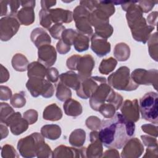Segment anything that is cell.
Listing matches in <instances>:
<instances>
[{
  "label": "cell",
  "mask_w": 158,
  "mask_h": 158,
  "mask_svg": "<svg viewBox=\"0 0 158 158\" xmlns=\"http://www.w3.org/2000/svg\"><path fill=\"white\" fill-rule=\"evenodd\" d=\"M135 125L117 112L114 115L101 121L99 137L104 146L109 149H122L135 135Z\"/></svg>",
  "instance_id": "cell-1"
},
{
  "label": "cell",
  "mask_w": 158,
  "mask_h": 158,
  "mask_svg": "<svg viewBox=\"0 0 158 158\" xmlns=\"http://www.w3.org/2000/svg\"><path fill=\"white\" fill-rule=\"evenodd\" d=\"M137 2L126 1L122 5V8L127 12L126 19L133 38L136 41L145 44L155 27L147 23L143 13L136 4Z\"/></svg>",
  "instance_id": "cell-2"
},
{
  "label": "cell",
  "mask_w": 158,
  "mask_h": 158,
  "mask_svg": "<svg viewBox=\"0 0 158 158\" xmlns=\"http://www.w3.org/2000/svg\"><path fill=\"white\" fill-rule=\"evenodd\" d=\"M106 82L107 81L100 83L89 98V105L94 110L98 111L100 106L105 103L114 104L117 110H118L122 104V96L115 92Z\"/></svg>",
  "instance_id": "cell-3"
},
{
  "label": "cell",
  "mask_w": 158,
  "mask_h": 158,
  "mask_svg": "<svg viewBox=\"0 0 158 158\" xmlns=\"http://www.w3.org/2000/svg\"><path fill=\"white\" fill-rule=\"evenodd\" d=\"M108 84L114 89L130 91L136 89L139 85L131 78L130 69L127 66L119 67L107 78Z\"/></svg>",
  "instance_id": "cell-4"
},
{
  "label": "cell",
  "mask_w": 158,
  "mask_h": 158,
  "mask_svg": "<svg viewBox=\"0 0 158 158\" xmlns=\"http://www.w3.org/2000/svg\"><path fill=\"white\" fill-rule=\"evenodd\" d=\"M44 143V136L38 132H35L19 139L17 143V149L22 157H36Z\"/></svg>",
  "instance_id": "cell-5"
},
{
  "label": "cell",
  "mask_w": 158,
  "mask_h": 158,
  "mask_svg": "<svg viewBox=\"0 0 158 158\" xmlns=\"http://www.w3.org/2000/svg\"><path fill=\"white\" fill-rule=\"evenodd\" d=\"M157 100V93L150 91L141 97L139 102V108L142 118L155 124L158 122Z\"/></svg>",
  "instance_id": "cell-6"
},
{
  "label": "cell",
  "mask_w": 158,
  "mask_h": 158,
  "mask_svg": "<svg viewBox=\"0 0 158 158\" xmlns=\"http://www.w3.org/2000/svg\"><path fill=\"white\" fill-rule=\"evenodd\" d=\"M115 7L112 1H99L96 8L91 12L88 20L91 26L94 27L109 23V17L115 12Z\"/></svg>",
  "instance_id": "cell-7"
},
{
  "label": "cell",
  "mask_w": 158,
  "mask_h": 158,
  "mask_svg": "<svg viewBox=\"0 0 158 158\" xmlns=\"http://www.w3.org/2000/svg\"><path fill=\"white\" fill-rule=\"evenodd\" d=\"M26 87L34 98L41 95L44 98H49L52 97L54 93V87L51 82L42 78H29Z\"/></svg>",
  "instance_id": "cell-8"
},
{
  "label": "cell",
  "mask_w": 158,
  "mask_h": 158,
  "mask_svg": "<svg viewBox=\"0 0 158 158\" xmlns=\"http://www.w3.org/2000/svg\"><path fill=\"white\" fill-rule=\"evenodd\" d=\"M132 80L138 85H152L156 90H157L158 71L157 69L147 70L144 69H136L130 75Z\"/></svg>",
  "instance_id": "cell-9"
},
{
  "label": "cell",
  "mask_w": 158,
  "mask_h": 158,
  "mask_svg": "<svg viewBox=\"0 0 158 158\" xmlns=\"http://www.w3.org/2000/svg\"><path fill=\"white\" fill-rule=\"evenodd\" d=\"M20 22L16 15H7L0 20V38L7 41L13 37L20 28Z\"/></svg>",
  "instance_id": "cell-10"
},
{
  "label": "cell",
  "mask_w": 158,
  "mask_h": 158,
  "mask_svg": "<svg viewBox=\"0 0 158 158\" xmlns=\"http://www.w3.org/2000/svg\"><path fill=\"white\" fill-rule=\"evenodd\" d=\"M106 78L103 77H90L81 81L79 88L76 90L77 95L83 99H87L91 97L100 83L106 82Z\"/></svg>",
  "instance_id": "cell-11"
},
{
  "label": "cell",
  "mask_w": 158,
  "mask_h": 158,
  "mask_svg": "<svg viewBox=\"0 0 158 158\" xmlns=\"http://www.w3.org/2000/svg\"><path fill=\"white\" fill-rule=\"evenodd\" d=\"M123 147L121 157L123 158H137L144 151L143 144L137 138H131Z\"/></svg>",
  "instance_id": "cell-12"
},
{
  "label": "cell",
  "mask_w": 158,
  "mask_h": 158,
  "mask_svg": "<svg viewBox=\"0 0 158 158\" xmlns=\"http://www.w3.org/2000/svg\"><path fill=\"white\" fill-rule=\"evenodd\" d=\"M94 65L95 62L91 55L86 54L80 57L77 66V70H78V75L80 81L91 77Z\"/></svg>",
  "instance_id": "cell-13"
},
{
  "label": "cell",
  "mask_w": 158,
  "mask_h": 158,
  "mask_svg": "<svg viewBox=\"0 0 158 158\" xmlns=\"http://www.w3.org/2000/svg\"><path fill=\"white\" fill-rule=\"evenodd\" d=\"M10 127V130L14 135H19L25 132L28 128V123L22 117L20 112L14 113L4 123Z\"/></svg>",
  "instance_id": "cell-14"
},
{
  "label": "cell",
  "mask_w": 158,
  "mask_h": 158,
  "mask_svg": "<svg viewBox=\"0 0 158 158\" xmlns=\"http://www.w3.org/2000/svg\"><path fill=\"white\" fill-rule=\"evenodd\" d=\"M57 59V52L54 46L50 44L42 46L38 48V61L47 68L54 64Z\"/></svg>",
  "instance_id": "cell-15"
},
{
  "label": "cell",
  "mask_w": 158,
  "mask_h": 158,
  "mask_svg": "<svg viewBox=\"0 0 158 158\" xmlns=\"http://www.w3.org/2000/svg\"><path fill=\"white\" fill-rule=\"evenodd\" d=\"M86 148H72L64 145L57 146L52 152V157H86Z\"/></svg>",
  "instance_id": "cell-16"
},
{
  "label": "cell",
  "mask_w": 158,
  "mask_h": 158,
  "mask_svg": "<svg viewBox=\"0 0 158 158\" xmlns=\"http://www.w3.org/2000/svg\"><path fill=\"white\" fill-rule=\"evenodd\" d=\"M122 115L127 120L136 122L139 119V108L138 100H125L120 109Z\"/></svg>",
  "instance_id": "cell-17"
},
{
  "label": "cell",
  "mask_w": 158,
  "mask_h": 158,
  "mask_svg": "<svg viewBox=\"0 0 158 158\" xmlns=\"http://www.w3.org/2000/svg\"><path fill=\"white\" fill-rule=\"evenodd\" d=\"M91 143L86 150V157H101L103 154L102 143L99 137V132L93 130L89 134Z\"/></svg>",
  "instance_id": "cell-18"
},
{
  "label": "cell",
  "mask_w": 158,
  "mask_h": 158,
  "mask_svg": "<svg viewBox=\"0 0 158 158\" xmlns=\"http://www.w3.org/2000/svg\"><path fill=\"white\" fill-rule=\"evenodd\" d=\"M91 48L98 56L103 57L110 52L111 46L107 39L94 33L91 38Z\"/></svg>",
  "instance_id": "cell-19"
},
{
  "label": "cell",
  "mask_w": 158,
  "mask_h": 158,
  "mask_svg": "<svg viewBox=\"0 0 158 158\" xmlns=\"http://www.w3.org/2000/svg\"><path fill=\"white\" fill-rule=\"evenodd\" d=\"M49 12L52 22L55 23H68L73 20V13L69 10L62 8L50 9Z\"/></svg>",
  "instance_id": "cell-20"
},
{
  "label": "cell",
  "mask_w": 158,
  "mask_h": 158,
  "mask_svg": "<svg viewBox=\"0 0 158 158\" xmlns=\"http://www.w3.org/2000/svg\"><path fill=\"white\" fill-rule=\"evenodd\" d=\"M30 39L38 48L44 45L50 44L51 43V39L48 33L43 28L40 27L33 30L30 35Z\"/></svg>",
  "instance_id": "cell-21"
},
{
  "label": "cell",
  "mask_w": 158,
  "mask_h": 158,
  "mask_svg": "<svg viewBox=\"0 0 158 158\" xmlns=\"http://www.w3.org/2000/svg\"><path fill=\"white\" fill-rule=\"evenodd\" d=\"M59 80L60 82L75 91L79 88L81 83L78 74L73 71H67L61 73L59 75Z\"/></svg>",
  "instance_id": "cell-22"
},
{
  "label": "cell",
  "mask_w": 158,
  "mask_h": 158,
  "mask_svg": "<svg viewBox=\"0 0 158 158\" xmlns=\"http://www.w3.org/2000/svg\"><path fill=\"white\" fill-rule=\"evenodd\" d=\"M33 9L32 7H22L17 12L16 16L21 25L28 26L34 22L35 15Z\"/></svg>",
  "instance_id": "cell-23"
},
{
  "label": "cell",
  "mask_w": 158,
  "mask_h": 158,
  "mask_svg": "<svg viewBox=\"0 0 158 158\" xmlns=\"http://www.w3.org/2000/svg\"><path fill=\"white\" fill-rule=\"evenodd\" d=\"M63 108L66 115L74 117L80 115L83 112V108L81 104L78 101L72 98H70L64 102Z\"/></svg>",
  "instance_id": "cell-24"
},
{
  "label": "cell",
  "mask_w": 158,
  "mask_h": 158,
  "mask_svg": "<svg viewBox=\"0 0 158 158\" xmlns=\"http://www.w3.org/2000/svg\"><path fill=\"white\" fill-rule=\"evenodd\" d=\"M20 5V1H1L0 15H16Z\"/></svg>",
  "instance_id": "cell-25"
},
{
  "label": "cell",
  "mask_w": 158,
  "mask_h": 158,
  "mask_svg": "<svg viewBox=\"0 0 158 158\" xmlns=\"http://www.w3.org/2000/svg\"><path fill=\"white\" fill-rule=\"evenodd\" d=\"M47 67L38 61L32 62L29 64L27 68V75L28 78H44L46 75Z\"/></svg>",
  "instance_id": "cell-26"
},
{
  "label": "cell",
  "mask_w": 158,
  "mask_h": 158,
  "mask_svg": "<svg viewBox=\"0 0 158 158\" xmlns=\"http://www.w3.org/2000/svg\"><path fill=\"white\" fill-rule=\"evenodd\" d=\"M43 117L46 120L57 121L62 117V111L56 104L52 103L44 109Z\"/></svg>",
  "instance_id": "cell-27"
},
{
  "label": "cell",
  "mask_w": 158,
  "mask_h": 158,
  "mask_svg": "<svg viewBox=\"0 0 158 158\" xmlns=\"http://www.w3.org/2000/svg\"><path fill=\"white\" fill-rule=\"evenodd\" d=\"M61 128L60 127L56 124L46 125L41 127V134L44 138L56 140L61 135Z\"/></svg>",
  "instance_id": "cell-28"
},
{
  "label": "cell",
  "mask_w": 158,
  "mask_h": 158,
  "mask_svg": "<svg viewBox=\"0 0 158 158\" xmlns=\"http://www.w3.org/2000/svg\"><path fill=\"white\" fill-rule=\"evenodd\" d=\"M88 17H89L86 16L81 17L74 20L75 22V26L77 31L88 36H92L93 34V30L89 23Z\"/></svg>",
  "instance_id": "cell-29"
},
{
  "label": "cell",
  "mask_w": 158,
  "mask_h": 158,
  "mask_svg": "<svg viewBox=\"0 0 158 158\" xmlns=\"http://www.w3.org/2000/svg\"><path fill=\"white\" fill-rule=\"evenodd\" d=\"M114 55L118 61H126L130 56V48L125 43H117L114 48Z\"/></svg>",
  "instance_id": "cell-30"
},
{
  "label": "cell",
  "mask_w": 158,
  "mask_h": 158,
  "mask_svg": "<svg viewBox=\"0 0 158 158\" xmlns=\"http://www.w3.org/2000/svg\"><path fill=\"white\" fill-rule=\"evenodd\" d=\"M85 131L83 129L78 128L73 130L69 136V141L72 146L77 148H80L83 145L85 141Z\"/></svg>",
  "instance_id": "cell-31"
},
{
  "label": "cell",
  "mask_w": 158,
  "mask_h": 158,
  "mask_svg": "<svg viewBox=\"0 0 158 158\" xmlns=\"http://www.w3.org/2000/svg\"><path fill=\"white\" fill-rule=\"evenodd\" d=\"M11 63L12 67L18 72H25L29 65L27 58L20 53H17L13 56Z\"/></svg>",
  "instance_id": "cell-32"
},
{
  "label": "cell",
  "mask_w": 158,
  "mask_h": 158,
  "mask_svg": "<svg viewBox=\"0 0 158 158\" xmlns=\"http://www.w3.org/2000/svg\"><path fill=\"white\" fill-rule=\"evenodd\" d=\"M89 43V36L78 32L73 40V45L74 46V48L77 51L81 52L88 49Z\"/></svg>",
  "instance_id": "cell-33"
},
{
  "label": "cell",
  "mask_w": 158,
  "mask_h": 158,
  "mask_svg": "<svg viewBox=\"0 0 158 158\" xmlns=\"http://www.w3.org/2000/svg\"><path fill=\"white\" fill-rule=\"evenodd\" d=\"M117 64V60L112 57L103 59L99 65V71L102 74L107 75L114 70Z\"/></svg>",
  "instance_id": "cell-34"
},
{
  "label": "cell",
  "mask_w": 158,
  "mask_h": 158,
  "mask_svg": "<svg viewBox=\"0 0 158 158\" xmlns=\"http://www.w3.org/2000/svg\"><path fill=\"white\" fill-rule=\"evenodd\" d=\"M56 96L59 101L62 102H65L67 99L71 98L72 92L70 89V88L67 87V86L59 81L56 85Z\"/></svg>",
  "instance_id": "cell-35"
},
{
  "label": "cell",
  "mask_w": 158,
  "mask_h": 158,
  "mask_svg": "<svg viewBox=\"0 0 158 158\" xmlns=\"http://www.w3.org/2000/svg\"><path fill=\"white\" fill-rule=\"evenodd\" d=\"M148 47L150 56L155 61H157V54H158V48H157V33L154 32L153 34L151 35L149 40H148Z\"/></svg>",
  "instance_id": "cell-36"
},
{
  "label": "cell",
  "mask_w": 158,
  "mask_h": 158,
  "mask_svg": "<svg viewBox=\"0 0 158 158\" xmlns=\"http://www.w3.org/2000/svg\"><path fill=\"white\" fill-rule=\"evenodd\" d=\"M94 33L105 39L109 38L112 35L114 31L113 27L109 24V23L100 25L94 27Z\"/></svg>",
  "instance_id": "cell-37"
},
{
  "label": "cell",
  "mask_w": 158,
  "mask_h": 158,
  "mask_svg": "<svg viewBox=\"0 0 158 158\" xmlns=\"http://www.w3.org/2000/svg\"><path fill=\"white\" fill-rule=\"evenodd\" d=\"M10 103L15 108H21L23 107L26 104L25 93L21 91L14 94L10 99Z\"/></svg>",
  "instance_id": "cell-38"
},
{
  "label": "cell",
  "mask_w": 158,
  "mask_h": 158,
  "mask_svg": "<svg viewBox=\"0 0 158 158\" xmlns=\"http://www.w3.org/2000/svg\"><path fill=\"white\" fill-rule=\"evenodd\" d=\"M15 111L7 103L1 102V112H0V119L1 123H4L6 121L14 114Z\"/></svg>",
  "instance_id": "cell-39"
},
{
  "label": "cell",
  "mask_w": 158,
  "mask_h": 158,
  "mask_svg": "<svg viewBox=\"0 0 158 158\" xmlns=\"http://www.w3.org/2000/svg\"><path fill=\"white\" fill-rule=\"evenodd\" d=\"M116 110L117 109L114 104L110 103H105L100 106L98 111L105 118H109L114 115Z\"/></svg>",
  "instance_id": "cell-40"
},
{
  "label": "cell",
  "mask_w": 158,
  "mask_h": 158,
  "mask_svg": "<svg viewBox=\"0 0 158 158\" xmlns=\"http://www.w3.org/2000/svg\"><path fill=\"white\" fill-rule=\"evenodd\" d=\"M39 17L41 25L45 28L49 29L52 22L49 12V9L46 10L41 9L39 12Z\"/></svg>",
  "instance_id": "cell-41"
},
{
  "label": "cell",
  "mask_w": 158,
  "mask_h": 158,
  "mask_svg": "<svg viewBox=\"0 0 158 158\" xmlns=\"http://www.w3.org/2000/svg\"><path fill=\"white\" fill-rule=\"evenodd\" d=\"M78 31L74 30L72 28L65 29L62 34L61 39L67 44L69 45H72L73 40L77 35Z\"/></svg>",
  "instance_id": "cell-42"
},
{
  "label": "cell",
  "mask_w": 158,
  "mask_h": 158,
  "mask_svg": "<svg viewBox=\"0 0 158 158\" xmlns=\"http://www.w3.org/2000/svg\"><path fill=\"white\" fill-rule=\"evenodd\" d=\"M65 29V27L62 24L55 23L48 29V31L52 38L56 40H60L62 32Z\"/></svg>",
  "instance_id": "cell-43"
},
{
  "label": "cell",
  "mask_w": 158,
  "mask_h": 158,
  "mask_svg": "<svg viewBox=\"0 0 158 158\" xmlns=\"http://www.w3.org/2000/svg\"><path fill=\"white\" fill-rule=\"evenodd\" d=\"M85 123L86 127L90 130H99L101 127V121L96 116H90L87 118Z\"/></svg>",
  "instance_id": "cell-44"
},
{
  "label": "cell",
  "mask_w": 158,
  "mask_h": 158,
  "mask_svg": "<svg viewBox=\"0 0 158 158\" xmlns=\"http://www.w3.org/2000/svg\"><path fill=\"white\" fill-rule=\"evenodd\" d=\"M1 156L2 157H18L19 155L14 148L9 144H5L1 148Z\"/></svg>",
  "instance_id": "cell-45"
},
{
  "label": "cell",
  "mask_w": 158,
  "mask_h": 158,
  "mask_svg": "<svg viewBox=\"0 0 158 158\" xmlns=\"http://www.w3.org/2000/svg\"><path fill=\"white\" fill-rule=\"evenodd\" d=\"M157 1H152V0H147V1H138V6L141 9L143 13H148L151 11L154 6L157 3Z\"/></svg>",
  "instance_id": "cell-46"
},
{
  "label": "cell",
  "mask_w": 158,
  "mask_h": 158,
  "mask_svg": "<svg viewBox=\"0 0 158 158\" xmlns=\"http://www.w3.org/2000/svg\"><path fill=\"white\" fill-rule=\"evenodd\" d=\"M91 12L87 9L85 7L82 5H79L77 6L73 12V19L75 20L81 17H89Z\"/></svg>",
  "instance_id": "cell-47"
},
{
  "label": "cell",
  "mask_w": 158,
  "mask_h": 158,
  "mask_svg": "<svg viewBox=\"0 0 158 158\" xmlns=\"http://www.w3.org/2000/svg\"><path fill=\"white\" fill-rule=\"evenodd\" d=\"M23 118L28 122L29 125H33L38 120V112L34 109H29L25 111L23 114Z\"/></svg>",
  "instance_id": "cell-48"
},
{
  "label": "cell",
  "mask_w": 158,
  "mask_h": 158,
  "mask_svg": "<svg viewBox=\"0 0 158 158\" xmlns=\"http://www.w3.org/2000/svg\"><path fill=\"white\" fill-rule=\"evenodd\" d=\"M46 77L48 80L52 83H56L59 78V72L55 67L47 68Z\"/></svg>",
  "instance_id": "cell-49"
},
{
  "label": "cell",
  "mask_w": 158,
  "mask_h": 158,
  "mask_svg": "<svg viewBox=\"0 0 158 158\" xmlns=\"http://www.w3.org/2000/svg\"><path fill=\"white\" fill-rule=\"evenodd\" d=\"M80 57V55H73L69 57L66 62L67 68L72 70H77V66Z\"/></svg>",
  "instance_id": "cell-50"
},
{
  "label": "cell",
  "mask_w": 158,
  "mask_h": 158,
  "mask_svg": "<svg viewBox=\"0 0 158 158\" xmlns=\"http://www.w3.org/2000/svg\"><path fill=\"white\" fill-rule=\"evenodd\" d=\"M141 130L146 133L157 138V127L153 124H144L141 126Z\"/></svg>",
  "instance_id": "cell-51"
},
{
  "label": "cell",
  "mask_w": 158,
  "mask_h": 158,
  "mask_svg": "<svg viewBox=\"0 0 158 158\" xmlns=\"http://www.w3.org/2000/svg\"><path fill=\"white\" fill-rule=\"evenodd\" d=\"M71 46L65 43L62 39L59 40L56 44V49L60 54H65L70 51Z\"/></svg>",
  "instance_id": "cell-52"
},
{
  "label": "cell",
  "mask_w": 158,
  "mask_h": 158,
  "mask_svg": "<svg viewBox=\"0 0 158 158\" xmlns=\"http://www.w3.org/2000/svg\"><path fill=\"white\" fill-rule=\"evenodd\" d=\"M141 139L144 144L147 147H157V141L156 138L148 135H141Z\"/></svg>",
  "instance_id": "cell-53"
},
{
  "label": "cell",
  "mask_w": 158,
  "mask_h": 158,
  "mask_svg": "<svg viewBox=\"0 0 158 158\" xmlns=\"http://www.w3.org/2000/svg\"><path fill=\"white\" fill-rule=\"evenodd\" d=\"M0 98L1 100L7 101L9 99L11 98L12 96V91L10 89L6 86L1 85L0 86Z\"/></svg>",
  "instance_id": "cell-54"
},
{
  "label": "cell",
  "mask_w": 158,
  "mask_h": 158,
  "mask_svg": "<svg viewBox=\"0 0 158 158\" xmlns=\"http://www.w3.org/2000/svg\"><path fill=\"white\" fill-rule=\"evenodd\" d=\"M98 2L99 1H81L80 4L85 7L90 12H92L96 8Z\"/></svg>",
  "instance_id": "cell-55"
},
{
  "label": "cell",
  "mask_w": 158,
  "mask_h": 158,
  "mask_svg": "<svg viewBox=\"0 0 158 158\" xmlns=\"http://www.w3.org/2000/svg\"><path fill=\"white\" fill-rule=\"evenodd\" d=\"M157 12L154 11L149 14L147 17V21L149 25L155 27L157 25Z\"/></svg>",
  "instance_id": "cell-56"
},
{
  "label": "cell",
  "mask_w": 158,
  "mask_h": 158,
  "mask_svg": "<svg viewBox=\"0 0 158 158\" xmlns=\"http://www.w3.org/2000/svg\"><path fill=\"white\" fill-rule=\"evenodd\" d=\"M157 156V147H147L144 157H156Z\"/></svg>",
  "instance_id": "cell-57"
},
{
  "label": "cell",
  "mask_w": 158,
  "mask_h": 158,
  "mask_svg": "<svg viewBox=\"0 0 158 158\" xmlns=\"http://www.w3.org/2000/svg\"><path fill=\"white\" fill-rule=\"evenodd\" d=\"M1 80L0 83H2L4 82L7 81L9 78V73L8 70L6 67H4L2 64L1 65Z\"/></svg>",
  "instance_id": "cell-58"
},
{
  "label": "cell",
  "mask_w": 158,
  "mask_h": 158,
  "mask_svg": "<svg viewBox=\"0 0 158 158\" xmlns=\"http://www.w3.org/2000/svg\"><path fill=\"white\" fill-rule=\"evenodd\" d=\"M103 157H119V154L118 151L114 148L109 149L104 152V154H102Z\"/></svg>",
  "instance_id": "cell-59"
},
{
  "label": "cell",
  "mask_w": 158,
  "mask_h": 158,
  "mask_svg": "<svg viewBox=\"0 0 158 158\" xmlns=\"http://www.w3.org/2000/svg\"><path fill=\"white\" fill-rule=\"evenodd\" d=\"M56 4V1H46L43 0L41 1V9L48 10L51 7L54 6Z\"/></svg>",
  "instance_id": "cell-60"
},
{
  "label": "cell",
  "mask_w": 158,
  "mask_h": 158,
  "mask_svg": "<svg viewBox=\"0 0 158 158\" xmlns=\"http://www.w3.org/2000/svg\"><path fill=\"white\" fill-rule=\"evenodd\" d=\"M7 126L3 123H1V139H4V138L7 137V136L8 135L9 133V130L8 128L7 127Z\"/></svg>",
  "instance_id": "cell-61"
},
{
  "label": "cell",
  "mask_w": 158,
  "mask_h": 158,
  "mask_svg": "<svg viewBox=\"0 0 158 158\" xmlns=\"http://www.w3.org/2000/svg\"><path fill=\"white\" fill-rule=\"evenodd\" d=\"M20 4L22 7H35V1H20Z\"/></svg>",
  "instance_id": "cell-62"
}]
</instances>
